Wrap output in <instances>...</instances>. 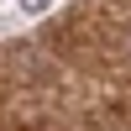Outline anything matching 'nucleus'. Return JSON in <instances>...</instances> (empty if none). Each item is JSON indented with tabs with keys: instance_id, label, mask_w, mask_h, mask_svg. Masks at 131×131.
I'll list each match as a JSON object with an SVG mask.
<instances>
[{
	"instance_id": "obj_1",
	"label": "nucleus",
	"mask_w": 131,
	"mask_h": 131,
	"mask_svg": "<svg viewBox=\"0 0 131 131\" xmlns=\"http://www.w3.org/2000/svg\"><path fill=\"white\" fill-rule=\"evenodd\" d=\"M42 5H47V0H21V10H26V16H37Z\"/></svg>"
}]
</instances>
